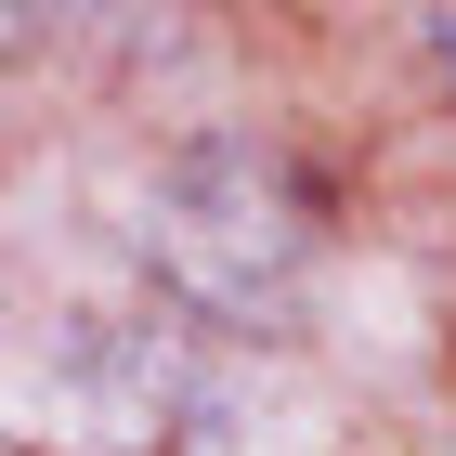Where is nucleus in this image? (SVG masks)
Masks as SVG:
<instances>
[{"label":"nucleus","mask_w":456,"mask_h":456,"mask_svg":"<svg viewBox=\"0 0 456 456\" xmlns=\"http://www.w3.org/2000/svg\"><path fill=\"white\" fill-rule=\"evenodd\" d=\"M143 248H157L196 300L261 314V300L314 261V196H300V183H287V157H261V143H196V157L157 183Z\"/></svg>","instance_id":"nucleus-1"},{"label":"nucleus","mask_w":456,"mask_h":456,"mask_svg":"<svg viewBox=\"0 0 456 456\" xmlns=\"http://www.w3.org/2000/svg\"><path fill=\"white\" fill-rule=\"evenodd\" d=\"M39 39V0H0V53H27Z\"/></svg>","instance_id":"nucleus-2"},{"label":"nucleus","mask_w":456,"mask_h":456,"mask_svg":"<svg viewBox=\"0 0 456 456\" xmlns=\"http://www.w3.org/2000/svg\"><path fill=\"white\" fill-rule=\"evenodd\" d=\"M444 66H456V0H444Z\"/></svg>","instance_id":"nucleus-3"}]
</instances>
